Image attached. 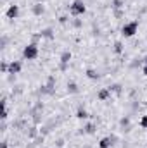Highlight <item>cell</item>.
<instances>
[{"label": "cell", "instance_id": "cell-1", "mask_svg": "<svg viewBox=\"0 0 147 148\" xmlns=\"http://www.w3.org/2000/svg\"><path fill=\"white\" fill-rule=\"evenodd\" d=\"M38 53H40V50H38L37 43H28V45L23 48V59H24V60H35L38 57Z\"/></svg>", "mask_w": 147, "mask_h": 148}, {"label": "cell", "instance_id": "cell-2", "mask_svg": "<svg viewBox=\"0 0 147 148\" xmlns=\"http://www.w3.org/2000/svg\"><path fill=\"white\" fill-rule=\"evenodd\" d=\"M139 31V23L137 21H130V23H125L123 28H121V35L125 38H132L137 35Z\"/></svg>", "mask_w": 147, "mask_h": 148}, {"label": "cell", "instance_id": "cell-3", "mask_svg": "<svg viewBox=\"0 0 147 148\" xmlns=\"http://www.w3.org/2000/svg\"><path fill=\"white\" fill-rule=\"evenodd\" d=\"M69 12H71V16H74V17L83 16V14L87 12V5H85V2H83V0H74L73 3L69 5Z\"/></svg>", "mask_w": 147, "mask_h": 148}, {"label": "cell", "instance_id": "cell-4", "mask_svg": "<svg viewBox=\"0 0 147 148\" xmlns=\"http://www.w3.org/2000/svg\"><path fill=\"white\" fill-rule=\"evenodd\" d=\"M40 93H42V95H54V93H55V79H54L52 76L49 77L47 84H43V86L40 88Z\"/></svg>", "mask_w": 147, "mask_h": 148}, {"label": "cell", "instance_id": "cell-5", "mask_svg": "<svg viewBox=\"0 0 147 148\" xmlns=\"http://www.w3.org/2000/svg\"><path fill=\"white\" fill-rule=\"evenodd\" d=\"M71 57H73V55H71V52H68V50L61 53V71H66V69H68V64H69Z\"/></svg>", "mask_w": 147, "mask_h": 148}, {"label": "cell", "instance_id": "cell-6", "mask_svg": "<svg viewBox=\"0 0 147 148\" xmlns=\"http://www.w3.org/2000/svg\"><path fill=\"white\" fill-rule=\"evenodd\" d=\"M23 69V64L19 60H10L9 62V73L7 74H19Z\"/></svg>", "mask_w": 147, "mask_h": 148}, {"label": "cell", "instance_id": "cell-7", "mask_svg": "<svg viewBox=\"0 0 147 148\" xmlns=\"http://www.w3.org/2000/svg\"><path fill=\"white\" fill-rule=\"evenodd\" d=\"M5 16H7V19H16V17L19 16V5H16V3L9 5V9H7Z\"/></svg>", "mask_w": 147, "mask_h": 148}, {"label": "cell", "instance_id": "cell-8", "mask_svg": "<svg viewBox=\"0 0 147 148\" xmlns=\"http://www.w3.org/2000/svg\"><path fill=\"white\" fill-rule=\"evenodd\" d=\"M38 36L43 38V40H52L55 35H54V29H52V28H45V29H42V31L38 33Z\"/></svg>", "mask_w": 147, "mask_h": 148}, {"label": "cell", "instance_id": "cell-9", "mask_svg": "<svg viewBox=\"0 0 147 148\" xmlns=\"http://www.w3.org/2000/svg\"><path fill=\"white\" fill-rule=\"evenodd\" d=\"M109 97H111V90L109 88H102V90H99V93H97V98H99L101 102H106Z\"/></svg>", "mask_w": 147, "mask_h": 148}, {"label": "cell", "instance_id": "cell-10", "mask_svg": "<svg viewBox=\"0 0 147 148\" xmlns=\"http://www.w3.org/2000/svg\"><path fill=\"white\" fill-rule=\"evenodd\" d=\"M95 129H97V126H95L94 122H87V124L83 126V133H85V134H94Z\"/></svg>", "mask_w": 147, "mask_h": 148}, {"label": "cell", "instance_id": "cell-11", "mask_svg": "<svg viewBox=\"0 0 147 148\" xmlns=\"http://www.w3.org/2000/svg\"><path fill=\"white\" fill-rule=\"evenodd\" d=\"M112 145H114V143H112L111 136H106V138H102V140L99 141V148H111Z\"/></svg>", "mask_w": 147, "mask_h": 148}, {"label": "cell", "instance_id": "cell-12", "mask_svg": "<svg viewBox=\"0 0 147 148\" xmlns=\"http://www.w3.org/2000/svg\"><path fill=\"white\" fill-rule=\"evenodd\" d=\"M26 136H28L30 140H35V138L38 136V127L37 126H30L28 131H26Z\"/></svg>", "mask_w": 147, "mask_h": 148}, {"label": "cell", "instance_id": "cell-13", "mask_svg": "<svg viewBox=\"0 0 147 148\" xmlns=\"http://www.w3.org/2000/svg\"><path fill=\"white\" fill-rule=\"evenodd\" d=\"M119 126L123 127V131H130V117H128V115L121 117V119H119Z\"/></svg>", "mask_w": 147, "mask_h": 148}, {"label": "cell", "instance_id": "cell-14", "mask_svg": "<svg viewBox=\"0 0 147 148\" xmlns=\"http://www.w3.org/2000/svg\"><path fill=\"white\" fill-rule=\"evenodd\" d=\"M31 12H33L35 16H42V14L45 12V7H43L42 3H35V5L31 7Z\"/></svg>", "mask_w": 147, "mask_h": 148}, {"label": "cell", "instance_id": "cell-15", "mask_svg": "<svg viewBox=\"0 0 147 148\" xmlns=\"http://www.w3.org/2000/svg\"><path fill=\"white\" fill-rule=\"evenodd\" d=\"M85 74H87V77H88V79H94V81L101 77V76H99V73H97L95 69H92V67H90V69H87V71H85Z\"/></svg>", "mask_w": 147, "mask_h": 148}, {"label": "cell", "instance_id": "cell-16", "mask_svg": "<svg viewBox=\"0 0 147 148\" xmlns=\"http://www.w3.org/2000/svg\"><path fill=\"white\" fill-rule=\"evenodd\" d=\"M78 91H80V88H78V84H76V83H73V81H71V83H68V93H69V95H76Z\"/></svg>", "mask_w": 147, "mask_h": 148}, {"label": "cell", "instance_id": "cell-17", "mask_svg": "<svg viewBox=\"0 0 147 148\" xmlns=\"http://www.w3.org/2000/svg\"><path fill=\"white\" fill-rule=\"evenodd\" d=\"M123 5H125L123 0H112V2H111V9H112V10H118V9H121Z\"/></svg>", "mask_w": 147, "mask_h": 148}, {"label": "cell", "instance_id": "cell-18", "mask_svg": "<svg viewBox=\"0 0 147 148\" xmlns=\"http://www.w3.org/2000/svg\"><path fill=\"white\" fill-rule=\"evenodd\" d=\"M76 117H78V119H88V112L85 110V109H78Z\"/></svg>", "mask_w": 147, "mask_h": 148}, {"label": "cell", "instance_id": "cell-19", "mask_svg": "<svg viewBox=\"0 0 147 148\" xmlns=\"http://www.w3.org/2000/svg\"><path fill=\"white\" fill-rule=\"evenodd\" d=\"M114 52L116 53H121L123 52V43L121 41H114Z\"/></svg>", "mask_w": 147, "mask_h": 148}, {"label": "cell", "instance_id": "cell-20", "mask_svg": "<svg viewBox=\"0 0 147 148\" xmlns=\"http://www.w3.org/2000/svg\"><path fill=\"white\" fill-rule=\"evenodd\" d=\"M0 73H2V74H7V73H9V64H7L5 60L0 64Z\"/></svg>", "mask_w": 147, "mask_h": 148}, {"label": "cell", "instance_id": "cell-21", "mask_svg": "<svg viewBox=\"0 0 147 148\" xmlns=\"http://www.w3.org/2000/svg\"><path fill=\"white\" fill-rule=\"evenodd\" d=\"M109 90H111V93L114 91V93H119L121 91V86L119 84H112V86H109Z\"/></svg>", "mask_w": 147, "mask_h": 148}, {"label": "cell", "instance_id": "cell-22", "mask_svg": "<svg viewBox=\"0 0 147 148\" xmlns=\"http://www.w3.org/2000/svg\"><path fill=\"white\" fill-rule=\"evenodd\" d=\"M140 127L147 129V115H142V119H140Z\"/></svg>", "mask_w": 147, "mask_h": 148}, {"label": "cell", "instance_id": "cell-23", "mask_svg": "<svg viewBox=\"0 0 147 148\" xmlns=\"http://www.w3.org/2000/svg\"><path fill=\"white\" fill-rule=\"evenodd\" d=\"M114 16H116V17H121V16H123V10H121V9L114 10Z\"/></svg>", "mask_w": 147, "mask_h": 148}, {"label": "cell", "instance_id": "cell-24", "mask_svg": "<svg viewBox=\"0 0 147 148\" xmlns=\"http://www.w3.org/2000/svg\"><path fill=\"white\" fill-rule=\"evenodd\" d=\"M5 45H7V38H5V35H3V36H2V48H3Z\"/></svg>", "mask_w": 147, "mask_h": 148}, {"label": "cell", "instance_id": "cell-25", "mask_svg": "<svg viewBox=\"0 0 147 148\" xmlns=\"http://www.w3.org/2000/svg\"><path fill=\"white\" fill-rule=\"evenodd\" d=\"M142 73H144V76L147 77V64H144V67H142Z\"/></svg>", "mask_w": 147, "mask_h": 148}, {"label": "cell", "instance_id": "cell-26", "mask_svg": "<svg viewBox=\"0 0 147 148\" xmlns=\"http://www.w3.org/2000/svg\"><path fill=\"white\" fill-rule=\"evenodd\" d=\"M0 148H9V145H7V141H2V143H0Z\"/></svg>", "mask_w": 147, "mask_h": 148}, {"label": "cell", "instance_id": "cell-27", "mask_svg": "<svg viewBox=\"0 0 147 148\" xmlns=\"http://www.w3.org/2000/svg\"><path fill=\"white\" fill-rule=\"evenodd\" d=\"M73 26H76V28H80V26H81V23H80V21H73Z\"/></svg>", "mask_w": 147, "mask_h": 148}]
</instances>
